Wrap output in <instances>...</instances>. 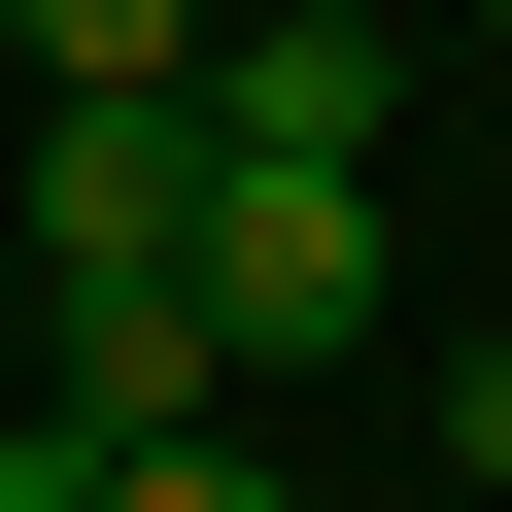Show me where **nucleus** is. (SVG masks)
<instances>
[{
	"label": "nucleus",
	"instance_id": "f257e3e1",
	"mask_svg": "<svg viewBox=\"0 0 512 512\" xmlns=\"http://www.w3.org/2000/svg\"><path fill=\"white\" fill-rule=\"evenodd\" d=\"M171 274H205L239 376H342V342H376V171H239V137H205V239H171Z\"/></svg>",
	"mask_w": 512,
	"mask_h": 512
},
{
	"label": "nucleus",
	"instance_id": "f03ea898",
	"mask_svg": "<svg viewBox=\"0 0 512 512\" xmlns=\"http://www.w3.org/2000/svg\"><path fill=\"white\" fill-rule=\"evenodd\" d=\"M205 137L239 171H376L410 137V35H376V0H205Z\"/></svg>",
	"mask_w": 512,
	"mask_h": 512
},
{
	"label": "nucleus",
	"instance_id": "7ed1b4c3",
	"mask_svg": "<svg viewBox=\"0 0 512 512\" xmlns=\"http://www.w3.org/2000/svg\"><path fill=\"white\" fill-rule=\"evenodd\" d=\"M35 410H69V444H205V410H239L205 274H35Z\"/></svg>",
	"mask_w": 512,
	"mask_h": 512
},
{
	"label": "nucleus",
	"instance_id": "20e7f679",
	"mask_svg": "<svg viewBox=\"0 0 512 512\" xmlns=\"http://www.w3.org/2000/svg\"><path fill=\"white\" fill-rule=\"evenodd\" d=\"M205 239V103H35V274H171Z\"/></svg>",
	"mask_w": 512,
	"mask_h": 512
},
{
	"label": "nucleus",
	"instance_id": "39448f33",
	"mask_svg": "<svg viewBox=\"0 0 512 512\" xmlns=\"http://www.w3.org/2000/svg\"><path fill=\"white\" fill-rule=\"evenodd\" d=\"M35 35V103H205V0H0Z\"/></svg>",
	"mask_w": 512,
	"mask_h": 512
},
{
	"label": "nucleus",
	"instance_id": "423d86ee",
	"mask_svg": "<svg viewBox=\"0 0 512 512\" xmlns=\"http://www.w3.org/2000/svg\"><path fill=\"white\" fill-rule=\"evenodd\" d=\"M103 512H308V478L239 444V410H205V444H103Z\"/></svg>",
	"mask_w": 512,
	"mask_h": 512
},
{
	"label": "nucleus",
	"instance_id": "0eeeda50",
	"mask_svg": "<svg viewBox=\"0 0 512 512\" xmlns=\"http://www.w3.org/2000/svg\"><path fill=\"white\" fill-rule=\"evenodd\" d=\"M444 478H512V342H444Z\"/></svg>",
	"mask_w": 512,
	"mask_h": 512
},
{
	"label": "nucleus",
	"instance_id": "6e6552de",
	"mask_svg": "<svg viewBox=\"0 0 512 512\" xmlns=\"http://www.w3.org/2000/svg\"><path fill=\"white\" fill-rule=\"evenodd\" d=\"M478 35H512V0H478Z\"/></svg>",
	"mask_w": 512,
	"mask_h": 512
}]
</instances>
